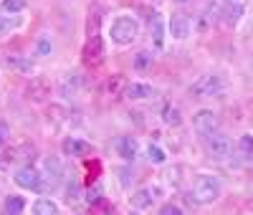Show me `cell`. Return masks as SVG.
Instances as JSON below:
<instances>
[{"label":"cell","instance_id":"28","mask_svg":"<svg viewBox=\"0 0 253 215\" xmlns=\"http://www.w3.org/2000/svg\"><path fill=\"white\" fill-rule=\"evenodd\" d=\"M13 26H15V20H13L10 15H3V13H0V36H5Z\"/></svg>","mask_w":253,"mask_h":215},{"label":"cell","instance_id":"17","mask_svg":"<svg viewBox=\"0 0 253 215\" xmlns=\"http://www.w3.org/2000/svg\"><path fill=\"white\" fill-rule=\"evenodd\" d=\"M43 170H46V177H48L51 185H56L63 177V165H61L58 157H46L43 160Z\"/></svg>","mask_w":253,"mask_h":215},{"label":"cell","instance_id":"29","mask_svg":"<svg viewBox=\"0 0 253 215\" xmlns=\"http://www.w3.org/2000/svg\"><path fill=\"white\" fill-rule=\"evenodd\" d=\"M160 213H162V215H182V208H180V205H162Z\"/></svg>","mask_w":253,"mask_h":215},{"label":"cell","instance_id":"25","mask_svg":"<svg viewBox=\"0 0 253 215\" xmlns=\"http://www.w3.org/2000/svg\"><path fill=\"white\" fill-rule=\"evenodd\" d=\"M238 152L243 155V157H253V134H243L241 139H238Z\"/></svg>","mask_w":253,"mask_h":215},{"label":"cell","instance_id":"4","mask_svg":"<svg viewBox=\"0 0 253 215\" xmlns=\"http://www.w3.org/2000/svg\"><path fill=\"white\" fill-rule=\"evenodd\" d=\"M205 152L213 160H228L230 155H233V142H230L225 134H220V129H218V132L205 137Z\"/></svg>","mask_w":253,"mask_h":215},{"label":"cell","instance_id":"32","mask_svg":"<svg viewBox=\"0 0 253 215\" xmlns=\"http://www.w3.org/2000/svg\"><path fill=\"white\" fill-rule=\"evenodd\" d=\"M94 208H96V210H109V205H107V203H96Z\"/></svg>","mask_w":253,"mask_h":215},{"label":"cell","instance_id":"33","mask_svg":"<svg viewBox=\"0 0 253 215\" xmlns=\"http://www.w3.org/2000/svg\"><path fill=\"white\" fill-rule=\"evenodd\" d=\"M251 175H253V170H251Z\"/></svg>","mask_w":253,"mask_h":215},{"label":"cell","instance_id":"6","mask_svg":"<svg viewBox=\"0 0 253 215\" xmlns=\"http://www.w3.org/2000/svg\"><path fill=\"white\" fill-rule=\"evenodd\" d=\"M193 127H195L198 134L208 137V134H213V132H218V129H220V117L213 109H198L193 114Z\"/></svg>","mask_w":253,"mask_h":215},{"label":"cell","instance_id":"19","mask_svg":"<svg viewBox=\"0 0 253 215\" xmlns=\"http://www.w3.org/2000/svg\"><path fill=\"white\" fill-rule=\"evenodd\" d=\"M33 213L36 215H56L58 213V205L51 200V198H38L33 203Z\"/></svg>","mask_w":253,"mask_h":215},{"label":"cell","instance_id":"5","mask_svg":"<svg viewBox=\"0 0 253 215\" xmlns=\"http://www.w3.org/2000/svg\"><path fill=\"white\" fill-rule=\"evenodd\" d=\"M81 61H84V66H89V69H96L104 63V41L99 33H91L89 41H86V46H84L81 51Z\"/></svg>","mask_w":253,"mask_h":215},{"label":"cell","instance_id":"31","mask_svg":"<svg viewBox=\"0 0 253 215\" xmlns=\"http://www.w3.org/2000/svg\"><path fill=\"white\" fill-rule=\"evenodd\" d=\"M66 192H69V195H66V198H69V200H76V198H79V185H76V182H71V185H69V190H66Z\"/></svg>","mask_w":253,"mask_h":215},{"label":"cell","instance_id":"14","mask_svg":"<svg viewBox=\"0 0 253 215\" xmlns=\"http://www.w3.org/2000/svg\"><path fill=\"white\" fill-rule=\"evenodd\" d=\"M5 63H8V69H13L15 74H23V76H31V74L36 71L33 61H31L28 56H8Z\"/></svg>","mask_w":253,"mask_h":215},{"label":"cell","instance_id":"12","mask_svg":"<svg viewBox=\"0 0 253 215\" xmlns=\"http://www.w3.org/2000/svg\"><path fill=\"white\" fill-rule=\"evenodd\" d=\"M152 94H155V89H152L150 84H142V81H132V84H126V89H124V96L132 99V101L150 99Z\"/></svg>","mask_w":253,"mask_h":215},{"label":"cell","instance_id":"7","mask_svg":"<svg viewBox=\"0 0 253 215\" xmlns=\"http://www.w3.org/2000/svg\"><path fill=\"white\" fill-rule=\"evenodd\" d=\"M15 185L23 187V190H43V175L36 170V167H20L15 172Z\"/></svg>","mask_w":253,"mask_h":215},{"label":"cell","instance_id":"15","mask_svg":"<svg viewBox=\"0 0 253 215\" xmlns=\"http://www.w3.org/2000/svg\"><path fill=\"white\" fill-rule=\"evenodd\" d=\"M150 33H152L155 48H165V18L160 13H155L150 20Z\"/></svg>","mask_w":253,"mask_h":215},{"label":"cell","instance_id":"2","mask_svg":"<svg viewBox=\"0 0 253 215\" xmlns=\"http://www.w3.org/2000/svg\"><path fill=\"white\" fill-rule=\"evenodd\" d=\"M220 192H223V185L215 175H198L193 182V200L200 205L215 203L220 198Z\"/></svg>","mask_w":253,"mask_h":215},{"label":"cell","instance_id":"9","mask_svg":"<svg viewBox=\"0 0 253 215\" xmlns=\"http://www.w3.org/2000/svg\"><path fill=\"white\" fill-rule=\"evenodd\" d=\"M63 155H69V157H89L94 155V147L89 142H84V139H63Z\"/></svg>","mask_w":253,"mask_h":215},{"label":"cell","instance_id":"11","mask_svg":"<svg viewBox=\"0 0 253 215\" xmlns=\"http://www.w3.org/2000/svg\"><path fill=\"white\" fill-rule=\"evenodd\" d=\"M155 198H157V187H142V190H137L134 195L129 198V203L137 210H147V208H152Z\"/></svg>","mask_w":253,"mask_h":215},{"label":"cell","instance_id":"26","mask_svg":"<svg viewBox=\"0 0 253 215\" xmlns=\"http://www.w3.org/2000/svg\"><path fill=\"white\" fill-rule=\"evenodd\" d=\"M147 155H150V160H152L155 165H162V162L167 160V155H165V149H162L160 144H150V147H147Z\"/></svg>","mask_w":253,"mask_h":215},{"label":"cell","instance_id":"21","mask_svg":"<svg viewBox=\"0 0 253 215\" xmlns=\"http://www.w3.org/2000/svg\"><path fill=\"white\" fill-rule=\"evenodd\" d=\"M53 53V41H51V36H41L38 41H36V56H41V58H46V56H51Z\"/></svg>","mask_w":253,"mask_h":215},{"label":"cell","instance_id":"27","mask_svg":"<svg viewBox=\"0 0 253 215\" xmlns=\"http://www.w3.org/2000/svg\"><path fill=\"white\" fill-rule=\"evenodd\" d=\"M26 3H28V0H3V10L10 13V15H15V13H20V10L26 8Z\"/></svg>","mask_w":253,"mask_h":215},{"label":"cell","instance_id":"22","mask_svg":"<svg viewBox=\"0 0 253 215\" xmlns=\"http://www.w3.org/2000/svg\"><path fill=\"white\" fill-rule=\"evenodd\" d=\"M152 63H155V58H152V53H150V51H139V53L134 56V69H137V71H147V69H152Z\"/></svg>","mask_w":253,"mask_h":215},{"label":"cell","instance_id":"1","mask_svg":"<svg viewBox=\"0 0 253 215\" xmlns=\"http://www.w3.org/2000/svg\"><path fill=\"white\" fill-rule=\"evenodd\" d=\"M109 36L117 46H129V43L137 41L139 36V20L132 18V15H119L112 20V28H109Z\"/></svg>","mask_w":253,"mask_h":215},{"label":"cell","instance_id":"13","mask_svg":"<svg viewBox=\"0 0 253 215\" xmlns=\"http://www.w3.org/2000/svg\"><path fill=\"white\" fill-rule=\"evenodd\" d=\"M170 36L172 38H177V41H185L187 36H190V31H193V23L185 18V15H172V20H170Z\"/></svg>","mask_w":253,"mask_h":215},{"label":"cell","instance_id":"8","mask_svg":"<svg viewBox=\"0 0 253 215\" xmlns=\"http://www.w3.org/2000/svg\"><path fill=\"white\" fill-rule=\"evenodd\" d=\"M26 96H28L33 104H43V101H48V99H51V84H48V79H43V76H33L31 84H28V89H26Z\"/></svg>","mask_w":253,"mask_h":215},{"label":"cell","instance_id":"30","mask_svg":"<svg viewBox=\"0 0 253 215\" xmlns=\"http://www.w3.org/2000/svg\"><path fill=\"white\" fill-rule=\"evenodd\" d=\"M10 139V127L5 122H0V144H5Z\"/></svg>","mask_w":253,"mask_h":215},{"label":"cell","instance_id":"23","mask_svg":"<svg viewBox=\"0 0 253 215\" xmlns=\"http://www.w3.org/2000/svg\"><path fill=\"white\" fill-rule=\"evenodd\" d=\"M124 89H126V79L124 76H112L109 79V84H107V91L112 94V96H119V94H124Z\"/></svg>","mask_w":253,"mask_h":215},{"label":"cell","instance_id":"18","mask_svg":"<svg viewBox=\"0 0 253 215\" xmlns=\"http://www.w3.org/2000/svg\"><path fill=\"white\" fill-rule=\"evenodd\" d=\"M225 13L230 23H238L241 15L246 13V0H225Z\"/></svg>","mask_w":253,"mask_h":215},{"label":"cell","instance_id":"3","mask_svg":"<svg viewBox=\"0 0 253 215\" xmlns=\"http://www.w3.org/2000/svg\"><path fill=\"white\" fill-rule=\"evenodd\" d=\"M190 91L198 94V96H223L225 94V81L218 74H203L193 86H190Z\"/></svg>","mask_w":253,"mask_h":215},{"label":"cell","instance_id":"20","mask_svg":"<svg viewBox=\"0 0 253 215\" xmlns=\"http://www.w3.org/2000/svg\"><path fill=\"white\" fill-rule=\"evenodd\" d=\"M162 122H165V124H170V127H177V124L182 122V114H180V109H177V106L167 104L165 109H162Z\"/></svg>","mask_w":253,"mask_h":215},{"label":"cell","instance_id":"10","mask_svg":"<svg viewBox=\"0 0 253 215\" xmlns=\"http://www.w3.org/2000/svg\"><path fill=\"white\" fill-rule=\"evenodd\" d=\"M117 152L124 162H134L137 155H139V144L134 137H119L117 139Z\"/></svg>","mask_w":253,"mask_h":215},{"label":"cell","instance_id":"24","mask_svg":"<svg viewBox=\"0 0 253 215\" xmlns=\"http://www.w3.org/2000/svg\"><path fill=\"white\" fill-rule=\"evenodd\" d=\"M5 210H8L10 215H18V213H23V210H26V200L20 198V195H10V198L5 200Z\"/></svg>","mask_w":253,"mask_h":215},{"label":"cell","instance_id":"16","mask_svg":"<svg viewBox=\"0 0 253 215\" xmlns=\"http://www.w3.org/2000/svg\"><path fill=\"white\" fill-rule=\"evenodd\" d=\"M79 86H81L79 76H76V74H66V76L61 79V84H58V94H61L63 99H71V96L79 94Z\"/></svg>","mask_w":253,"mask_h":215}]
</instances>
